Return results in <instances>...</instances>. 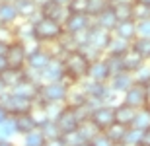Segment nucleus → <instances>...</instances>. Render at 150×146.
Listing matches in <instances>:
<instances>
[{"instance_id": "f257e3e1", "label": "nucleus", "mask_w": 150, "mask_h": 146, "mask_svg": "<svg viewBox=\"0 0 150 146\" xmlns=\"http://www.w3.org/2000/svg\"><path fill=\"white\" fill-rule=\"evenodd\" d=\"M62 64H64V76H67L68 84H78L86 78L88 74L90 61L80 53V51H70L62 56Z\"/></svg>"}, {"instance_id": "f03ea898", "label": "nucleus", "mask_w": 150, "mask_h": 146, "mask_svg": "<svg viewBox=\"0 0 150 146\" xmlns=\"http://www.w3.org/2000/svg\"><path fill=\"white\" fill-rule=\"evenodd\" d=\"M68 84L67 80H61V82H43L39 84V94L35 103H64L68 94Z\"/></svg>"}, {"instance_id": "7ed1b4c3", "label": "nucleus", "mask_w": 150, "mask_h": 146, "mask_svg": "<svg viewBox=\"0 0 150 146\" xmlns=\"http://www.w3.org/2000/svg\"><path fill=\"white\" fill-rule=\"evenodd\" d=\"M33 25H35V41L41 43V45H45V43H55L64 33L62 23L53 20V18H47V16H43Z\"/></svg>"}, {"instance_id": "20e7f679", "label": "nucleus", "mask_w": 150, "mask_h": 146, "mask_svg": "<svg viewBox=\"0 0 150 146\" xmlns=\"http://www.w3.org/2000/svg\"><path fill=\"white\" fill-rule=\"evenodd\" d=\"M33 99H28V97H22V96H16L12 92H6L4 96L0 97V105L4 107L8 115H20V113H28L33 109Z\"/></svg>"}, {"instance_id": "39448f33", "label": "nucleus", "mask_w": 150, "mask_h": 146, "mask_svg": "<svg viewBox=\"0 0 150 146\" xmlns=\"http://www.w3.org/2000/svg\"><path fill=\"white\" fill-rule=\"evenodd\" d=\"M51 59H53V53H51V49H45L41 43H37L35 47L28 49L25 68H31V70H35V72H41V70H43V68L49 64Z\"/></svg>"}, {"instance_id": "423d86ee", "label": "nucleus", "mask_w": 150, "mask_h": 146, "mask_svg": "<svg viewBox=\"0 0 150 146\" xmlns=\"http://www.w3.org/2000/svg\"><path fill=\"white\" fill-rule=\"evenodd\" d=\"M92 23H94V18L90 16L88 12H70L67 16V20L62 22V29H64V33L72 35V33L88 29Z\"/></svg>"}, {"instance_id": "0eeeda50", "label": "nucleus", "mask_w": 150, "mask_h": 146, "mask_svg": "<svg viewBox=\"0 0 150 146\" xmlns=\"http://www.w3.org/2000/svg\"><path fill=\"white\" fill-rule=\"evenodd\" d=\"M61 80H67L64 76V64H62L61 56H53L49 61V64L39 72V82H61Z\"/></svg>"}, {"instance_id": "6e6552de", "label": "nucleus", "mask_w": 150, "mask_h": 146, "mask_svg": "<svg viewBox=\"0 0 150 146\" xmlns=\"http://www.w3.org/2000/svg\"><path fill=\"white\" fill-rule=\"evenodd\" d=\"M113 107H115V105H107V103H101V105L94 107V109H92V115H90V121H92L100 130L107 129L111 123H115Z\"/></svg>"}, {"instance_id": "1a4fd4ad", "label": "nucleus", "mask_w": 150, "mask_h": 146, "mask_svg": "<svg viewBox=\"0 0 150 146\" xmlns=\"http://www.w3.org/2000/svg\"><path fill=\"white\" fill-rule=\"evenodd\" d=\"M8 64L14 68H25V59H28V45L22 41L14 39L8 45V53H6Z\"/></svg>"}, {"instance_id": "9d476101", "label": "nucleus", "mask_w": 150, "mask_h": 146, "mask_svg": "<svg viewBox=\"0 0 150 146\" xmlns=\"http://www.w3.org/2000/svg\"><path fill=\"white\" fill-rule=\"evenodd\" d=\"M123 103H127V105L134 107V109H139V107H144L146 105V86L142 84H137L134 82L127 92H123Z\"/></svg>"}, {"instance_id": "9b49d317", "label": "nucleus", "mask_w": 150, "mask_h": 146, "mask_svg": "<svg viewBox=\"0 0 150 146\" xmlns=\"http://www.w3.org/2000/svg\"><path fill=\"white\" fill-rule=\"evenodd\" d=\"M12 29H14V39L22 41V43H25V45H31V43H37L35 41V25L31 22H28V20H18L14 25H12Z\"/></svg>"}, {"instance_id": "f8f14e48", "label": "nucleus", "mask_w": 150, "mask_h": 146, "mask_svg": "<svg viewBox=\"0 0 150 146\" xmlns=\"http://www.w3.org/2000/svg\"><path fill=\"white\" fill-rule=\"evenodd\" d=\"M109 37H111V31H107V29L100 28L96 23H92L88 28V43L92 47H96V49L105 51L107 43H109Z\"/></svg>"}, {"instance_id": "ddd939ff", "label": "nucleus", "mask_w": 150, "mask_h": 146, "mask_svg": "<svg viewBox=\"0 0 150 146\" xmlns=\"http://www.w3.org/2000/svg\"><path fill=\"white\" fill-rule=\"evenodd\" d=\"M55 123L59 125V129H61V135H62V133H68V130L78 129V123H80V121H78V117H76V113H74L72 107L64 105V107L61 109V113L57 115Z\"/></svg>"}, {"instance_id": "4468645a", "label": "nucleus", "mask_w": 150, "mask_h": 146, "mask_svg": "<svg viewBox=\"0 0 150 146\" xmlns=\"http://www.w3.org/2000/svg\"><path fill=\"white\" fill-rule=\"evenodd\" d=\"M107 84H109V88H111L115 94H123V92H127L131 86L134 84V78H133V72H127V70H121V72L113 74V76H109V80H107Z\"/></svg>"}, {"instance_id": "2eb2a0df", "label": "nucleus", "mask_w": 150, "mask_h": 146, "mask_svg": "<svg viewBox=\"0 0 150 146\" xmlns=\"http://www.w3.org/2000/svg\"><path fill=\"white\" fill-rule=\"evenodd\" d=\"M109 68H107V62L105 59L101 56L98 61H92L88 66V74H86V78L90 80H96V82H107L109 80Z\"/></svg>"}, {"instance_id": "dca6fc26", "label": "nucleus", "mask_w": 150, "mask_h": 146, "mask_svg": "<svg viewBox=\"0 0 150 146\" xmlns=\"http://www.w3.org/2000/svg\"><path fill=\"white\" fill-rule=\"evenodd\" d=\"M12 94H16V96H22V97H28V99H37V94H39V82H35V80L31 78H23L22 82L18 86H14L12 90Z\"/></svg>"}, {"instance_id": "f3484780", "label": "nucleus", "mask_w": 150, "mask_h": 146, "mask_svg": "<svg viewBox=\"0 0 150 146\" xmlns=\"http://www.w3.org/2000/svg\"><path fill=\"white\" fill-rule=\"evenodd\" d=\"M41 14L47 18H53V20H57V22H64L67 20V16L70 14V10H68L67 6H61V4H57V2H53V0H49L47 4H43L41 8Z\"/></svg>"}, {"instance_id": "a211bd4d", "label": "nucleus", "mask_w": 150, "mask_h": 146, "mask_svg": "<svg viewBox=\"0 0 150 146\" xmlns=\"http://www.w3.org/2000/svg\"><path fill=\"white\" fill-rule=\"evenodd\" d=\"M23 78H25V68L8 66L4 72H0V80H2V84L6 86V90H12V88L18 86Z\"/></svg>"}, {"instance_id": "6ab92c4d", "label": "nucleus", "mask_w": 150, "mask_h": 146, "mask_svg": "<svg viewBox=\"0 0 150 146\" xmlns=\"http://www.w3.org/2000/svg\"><path fill=\"white\" fill-rule=\"evenodd\" d=\"M113 113H115V123L125 125V127H131L137 109L131 107V105H127V103H123V101H119V103L113 107Z\"/></svg>"}, {"instance_id": "aec40b11", "label": "nucleus", "mask_w": 150, "mask_h": 146, "mask_svg": "<svg viewBox=\"0 0 150 146\" xmlns=\"http://www.w3.org/2000/svg\"><path fill=\"white\" fill-rule=\"evenodd\" d=\"M111 33L125 41H133L137 37V22L134 20H121V22H117Z\"/></svg>"}, {"instance_id": "412c9836", "label": "nucleus", "mask_w": 150, "mask_h": 146, "mask_svg": "<svg viewBox=\"0 0 150 146\" xmlns=\"http://www.w3.org/2000/svg\"><path fill=\"white\" fill-rule=\"evenodd\" d=\"M14 123H16V133L18 135H25L29 130L37 129V123L33 119V113L28 111V113H20V115H14Z\"/></svg>"}, {"instance_id": "4be33fe9", "label": "nucleus", "mask_w": 150, "mask_h": 146, "mask_svg": "<svg viewBox=\"0 0 150 146\" xmlns=\"http://www.w3.org/2000/svg\"><path fill=\"white\" fill-rule=\"evenodd\" d=\"M129 49H131V41H125V39H121V37H117V35L111 33V37H109V43H107L105 51H103V55L123 56Z\"/></svg>"}, {"instance_id": "5701e85b", "label": "nucleus", "mask_w": 150, "mask_h": 146, "mask_svg": "<svg viewBox=\"0 0 150 146\" xmlns=\"http://www.w3.org/2000/svg\"><path fill=\"white\" fill-rule=\"evenodd\" d=\"M88 101V96L84 94V90H82V86L80 84H70V88H68V94H67V99H64V105H68V107H80V105H84Z\"/></svg>"}, {"instance_id": "b1692460", "label": "nucleus", "mask_w": 150, "mask_h": 146, "mask_svg": "<svg viewBox=\"0 0 150 146\" xmlns=\"http://www.w3.org/2000/svg\"><path fill=\"white\" fill-rule=\"evenodd\" d=\"M117 16H115V12H113V8H111V4L107 6L103 12H100L98 16L94 18V23L96 25H100V28H103V29H107V31H113V28L117 25Z\"/></svg>"}, {"instance_id": "393cba45", "label": "nucleus", "mask_w": 150, "mask_h": 146, "mask_svg": "<svg viewBox=\"0 0 150 146\" xmlns=\"http://www.w3.org/2000/svg\"><path fill=\"white\" fill-rule=\"evenodd\" d=\"M20 20L14 2H0V25H14Z\"/></svg>"}, {"instance_id": "a878e982", "label": "nucleus", "mask_w": 150, "mask_h": 146, "mask_svg": "<svg viewBox=\"0 0 150 146\" xmlns=\"http://www.w3.org/2000/svg\"><path fill=\"white\" fill-rule=\"evenodd\" d=\"M115 12L117 20L121 22V20H133V6H131V0H113L109 2Z\"/></svg>"}, {"instance_id": "bb28decb", "label": "nucleus", "mask_w": 150, "mask_h": 146, "mask_svg": "<svg viewBox=\"0 0 150 146\" xmlns=\"http://www.w3.org/2000/svg\"><path fill=\"white\" fill-rule=\"evenodd\" d=\"M131 49L142 61H150V37H134L131 41Z\"/></svg>"}, {"instance_id": "cd10ccee", "label": "nucleus", "mask_w": 150, "mask_h": 146, "mask_svg": "<svg viewBox=\"0 0 150 146\" xmlns=\"http://www.w3.org/2000/svg\"><path fill=\"white\" fill-rule=\"evenodd\" d=\"M14 6H16V10H18L20 20H28V18H31L39 10L35 0H14Z\"/></svg>"}, {"instance_id": "c85d7f7f", "label": "nucleus", "mask_w": 150, "mask_h": 146, "mask_svg": "<svg viewBox=\"0 0 150 146\" xmlns=\"http://www.w3.org/2000/svg\"><path fill=\"white\" fill-rule=\"evenodd\" d=\"M125 130H127V127H125V125L111 123L107 129H103V135H105L115 146H121V140H123V136H125Z\"/></svg>"}, {"instance_id": "c756f323", "label": "nucleus", "mask_w": 150, "mask_h": 146, "mask_svg": "<svg viewBox=\"0 0 150 146\" xmlns=\"http://www.w3.org/2000/svg\"><path fill=\"white\" fill-rule=\"evenodd\" d=\"M131 127H137L140 130H146L150 129V107L144 105V107H139L137 113H134V119H133V125Z\"/></svg>"}, {"instance_id": "7c9ffc66", "label": "nucleus", "mask_w": 150, "mask_h": 146, "mask_svg": "<svg viewBox=\"0 0 150 146\" xmlns=\"http://www.w3.org/2000/svg\"><path fill=\"white\" fill-rule=\"evenodd\" d=\"M142 133L144 130L137 129V127H127L125 136L121 140V146H140L142 144Z\"/></svg>"}, {"instance_id": "2f4dec72", "label": "nucleus", "mask_w": 150, "mask_h": 146, "mask_svg": "<svg viewBox=\"0 0 150 146\" xmlns=\"http://www.w3.org/2000/svg\"><path fill=\"white\" fill-rule=\"evenodd\" d=\"M121 61H123V70H127V72H134V70H137V68L144 62L133 49H129L127 53L121 56Z\"/></svg>"}, {"instance_id": "473e14b6", "label": "nucleus", "mask_w": 150, "mask_h": 146, "mask_svg": "<svg viewBox=\"0 0 150 146\" xmlns=\"http://www.w3.org/2000/svg\"><path fill=\"white\" fill-rule=\"evenodd\" d=\"M133 6V20L140 22V20H148L150 18V4L142 2V0H131Z\"/></svg>"}, {"instance_id": "72a5a7b5", "label": "nucleus", "mask_w": 150, "mask_h": 146, "mask_svg": "<svg viewBox=\"0 0 150 146\" xmlns=\"http://www.w3.org/2000/svg\"><path fill=\"white\" fill-rule=\"evenodd\" d=\"M43 144H45V136H43V133H41V129H39V127L23 135L22 146H43Z\"/></svg>"}, {"instance_id": "f704fd0d", "label": "nucleus", "mask_w": 150, "mask_h": 146, "mask_svg": "<svg viewBox=\"0 0 150 146\" xmlns=\"http://www.w3.org/2000/svg\"><path fill=\"white\" fill-rule=\"evenodd\" d=\"M78 130H80V135L84 136V140H86V142H90L96 135H98V133H101V130L98 129V127H96V125L92 123L90 119H86V121H80V123H78Z\"/></svg>"}, {"instance_id": "c9c22d12", "label": "nucleus", "mask_w": 150, "mask_h": 146, "mask_svg": "<svg viewBox=\"0 0 150 146\" xmlns=\"http://www.w3.org/2000/svg\"><path fill=\"white\" fill-rule=\"evenodd\" d=\"M133 78L137 84H142V86H148L150 84V62H142L137 70L133 72Z\"/></svg>"}, {"instance_id": "e433bc0d", "label": "nucleus", "mask_w": 150, "mask_h": 146, "mask_svg": "<svg viewBox=\"0 0 150 146\" xmlns=\"http://www.w3.org/2000/svg\"><path fill=\"white\" fill-rule=\"evenodd\" d=\"M61 138H62V142H64V146H80V144H84V142H86L78 129L68 130V133H62Z\"/></svg>"}, {"instance_id": "4c0bfd02", "label": "nucleus", "mask_w": 150, "mask_h": 146, "mask_svg": "<svg viewBox=\"0 0 150 146\" xmlns=\"http://www.w3.org/2000/svg\"><path fill=\"white\" fill-rule=\"evenodd\" d=\"M39 129H41V133H43L45 140H47V138H57V136H61V129H59V125H57L55 121H51V119H49V121H45Z\"/></svg>"}, {"instance_id": "58836bf2", "label": "nucleus", "mask_w": 150, "mask_h": 146, "mask_svg": "<svg viewBox=\"0 0 150 146\" xmlns=\"http://www.w3.org/2000/svg\"><path fill=\"white\" fill-rule=\"evenodd\" d=\"M78 51H80V53H82V55L86 56L90 62H92V61H98V59H101V56H103V51L92 47L90 43H86V45H80V47H78Z\"/></svg>"}, {"instance_id": "ea45409f", "label": "nucleus", "mask_w": 150, "mask_h": 146, "mask_svg": "<svg viewBox=\"0 0 150 146\" xmlns=\"http://www.w3.org/2000/svg\"><path fill=\"white\" fill-rule=\"evenodd\" d=\"M107 6H109V0H88V10L86 12H88L92 18H96L100 12L105 10Z\"/></svg>"}, {"instance_id": "a19ab883", "label": "nucleus", "mask_w": 150, "mask_h": 146, "mask_svg": "<svg viewBox=\"0 0 150 146\" xmlns=\"http://www.w3.org/2000/svg\"><path fill=\"white\" fill-rule=\"evenodd\" d=\"M103 59H105V62H107V68H109V74H111V76L123 70V61H121V56L103 55Z\"/></svg>"}, {"instance_id": "79ce46f5", "label": "nucleus", "mask_w": 150, "mask_h": 146, "mask_svg": "<svg viewBox=\"0 0 150 146\" xmlns=\"http://www.w3.org/2000/svg\"><path fill=\"white\" fill-rule=\"evenodd\" d=\"M137 37H150V18L137 22Z\"/></svg>"}, {"instance_id": "37998d69", "label": "nucleus", "mask_w": 150, "mask_h": 146, "mask_svg": "<svg viewBox=\"0 0 150 146\" xmlns=\"http://www.w3.org/2000/svg\"><path fill=\"white\" fill-rule=\"evenodd\" d=\"M90 144H92V146H115L105 135H103V130H101V133H98V135L90 140Z\"/></svg>"}, {"instance_id": "c03bdc74", "label": "nucleus", "mask_w": 150, "mask_h": 146, "mask_svg": "<svg viewBox=\"0 0 150 146\" xmlns=\"http://www.w3.org/2000/svg\"><path fill=\"white\" fill-rule=\"evenodd\" d=\"M67 8L70 12H86L88 10V0H70Z\"/></svg>"}, {"instance_id": "a18cd8bd", "label": "nucleus", "mask_w": 150, "mask_h": 146, "mask_svg": "<svg viewBox=\"0 0 150 146\" xmlns=\"http://www.w3.org/2000/svg\"><path fill=\"white\" fill-rule=\"evenodd\" d=\"M0 41H6V43L14 41V29L10 25H0Z\"/></svg>"}, {"instance_id": "49530a36", "label": "nucleus", "mask_w": 150, "mask_h": 146, "mask_svg": "<svg viewBox=\"0 0 150 146\" xmlns=\"http://www.w3.org/2000/svg\"><path fill=\"white\" fill-rule=\"evenodd\" d=\"M43 146H64V142H62L61 136H57V138H47Z\"/></svg>"}, {"instance_id": "de8ad7c7", "label": "nucleus", "mask_w": 150, "mask_h": 146, "mask_svg": "<svg viewBox=\"0 0 150 146\" xmlns=\"http://www.w3.org/2000/svg\"><path fill=\"white\" fill-rule=\"evenodd\" d=\"M142 146H150V129L142 133Z\"/></svg>"}, {"instance_id": "09e8293b", "label": "nucleus", "mask_w": 150, "mask_h": 146, "mask_svg": "<svg viewBox=\"0 0 150 146\" xmlns=\"http://www.w3.org/2000/svg\"><path fill=\"white\" fill-rule=\"evenodd\" d=\"M8 66H10V64H8V59L0 55V72H4V70H6Z\"/></svg>"}, {"instance_id": "8fccbe9b", "label": "nucleus", "mask_w": 150, "mask_h": 146, "mask_svg": "<svg viewBox=\"0 0 150 146\" xmlns=\"http://www.w3.org/2000/svg\"><path fill=\"white\" fill-rule=\"evenodd\" d=\"M8 45H10V43L0 41V55H2V56H6V53H8Z\"/></svg>"}, {"instance_id": "3c124183", "label": "nucleus", "mask_w": 150, "mask_h": 146, "mask_svg": "<svg viewBox=\"0 0 150 146\" xmlns=\"http://www.w3.org/2000/svg\"><path fill=\"white\" fill-rule=\"evenodd\" d=\"M6 117H8V111H6L4 107L0 105V121H4V119H6Z\"/></svg>"}, {"instance_id": "603ef678", "label": "nucleus", "mask_w": 150, "mask_h": 146, "mask_svg": "<svg viewBox=\"0 0 150 146\" xmlns=\"http://www.w3.org/2000/svg\"><path fill=\"white\" fill-rule=\"evenodd\" d=\"M0 146H14V142L8 140V138H2V140H0Z\"/></svg>"}, {"instance_id": "864d4df0", "label": "nucleus", "mask_w": 150, "mask_h": 146, "mask_svg": "<svg viewBox=\"0 0 150 146\" xmlns=\"http://www.w3.org/2000/svg\"><path fill=\"white\" fill-rule=\"evenodd\" d=\"M146 105L150 107V84L146 86Z\"/></svg>"}, {"instance_id": "5fc2aeb1", "label": "nucleus", "mask_w": 150, "mask_h": 146, "mask_svg": "<svg viewBox=\"0 0 150 146\" xmlns=\"http://www.w3.org/2000/svg\"><path fill=\"white\" fill-rule=\"evenodd\" d=\"M6 92H8V90H6V86H4V84H2V80H0V97L4 96Z\"/></svg>"}, {"instance_id": "6e6d98bb", "label": "nucleus", "mask_w": 150, "mask_h": 146, "mask_svg": "<svg viewBox=\"0 0 150 146\" xmlns=\"http://www.w3.org/2000/svg\"><path fill=\"white\" fill-rule=\"evenodd\" d=\"M53 2H57V4H61V6H68L70 0H53Z\"/></svg>"}, {"instance_id": "4d7b16f0", "label": "nucleus", "mask_w": 150, "mask_h": 146, "mask_svg": "<svg viewBox=\"0 0 150 146\" xmlns=\"http://www.w3.org/2000/svg\"><path fill=\"white\" fill-rule=\"evenodd\" d=\"M80 146H92V144H90V142H84V144H80Z\"/></svg>"}, {"instance_id": "13d9d810", "label": "nucleus", "mask_w": 150, "mask_h": 146, "mask_svg": "<svg viewBox=\"0 0 150 146\" xmlns=\"http://www.w3.org/2000/svg\"><path fill=\"white\" fill-rule=\"evenodd\" d=\"M2 2H14V0H2Z\"/></svg>"}, {"instance_id": "bf43d9fd", "label": "nucleus", "mask_w": 150, "mask_h": 146, "mask_svg": "<svg viewBox=\"0 0 150 146\" xmlns=\"http://www.w3.org/2000/svg\"><path fill=\"white\" fill-rule=\"evenodd\" d=\"M142 2H146V4H150V0H142Z\"/></svg>"}, {"instance_id": "052dcab7", "label": "nucleus", "mask_w": 150, "mask_h": 146, "mask_svg": "<svg viewBox=\"0 0 150 146\" xmlns=\"http://www.w3.org/2000/svg\"><path fill=\"white\" fill-rule=\"evenodd\" d=\"M109 2H113V0H109Z\"/></svg>"}, {"instance_id": "680f3d73", "label": "nucleus", "mask_w": 150, "mask_h": 146, "mask_svg": "<svg viewBox=\"0 0 150 146\" xmlns=\"http://www.w3.org/2000/svg\"><path fill=\"white\" fill-rule=\"evenodd\" d=\"M0 2H2V0H0Z\"/></svg>"}, {"instance_id": "e2e57ef3", "label": "nucleus", "mask_w": 150, "mask_h": 146, "mask_svg": "<svg viewBox=\"0 0 150 146\" xmlns=\"http://www.w3.org/2000/svg\"><path fill=\"white\" fill-rule=\"evenodd\" d=\"M14 146H16V144H14Z\"/></svg>"}]
</instances>
